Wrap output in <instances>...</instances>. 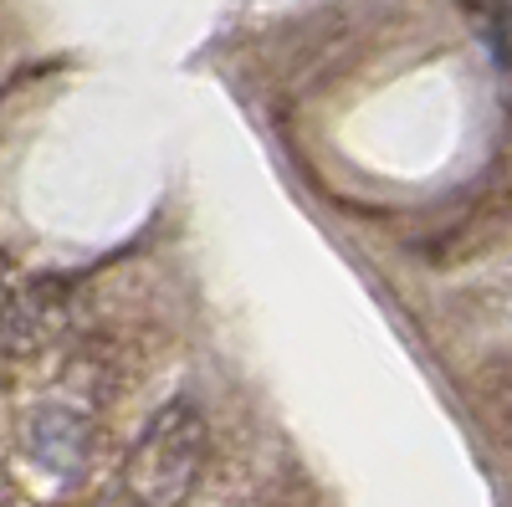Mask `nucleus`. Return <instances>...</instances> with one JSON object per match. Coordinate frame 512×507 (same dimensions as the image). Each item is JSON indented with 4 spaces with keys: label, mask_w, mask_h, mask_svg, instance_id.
<instances>
[{
    "label": "nucleus",
    "mask_w": 512,
    "mask_h": 507,
    "mask_svg": "<svg viewBox=\"0 0 512 507\" xmlns=\"http://www.w3.org/2000/svg\"><path fill=\"white\" fill-rule=\"evenodd\" d=\"M205 451H210V426L205 410L190 395L164 400L144 431L128 446L123 461V492L134 497V507H185L200 487L205 472Z\"/></svg>",
    "instance_id": "nucleus-1"
}]
</instances>
